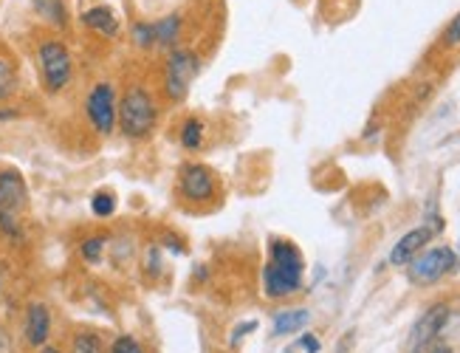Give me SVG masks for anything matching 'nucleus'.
Wrapping results in <instances>:
<instances>
[{"mask_svg":"<svg viewBox=\"0 0 460 353\" xmlns=\"http://www.w3.org/2000/svg\"><path fill=\"white\" fill-rule=\"evenodd\" d=\"M14 68L6 63V60H0V99H6L11 91H14Z\"/></svg>","mask_w":460,"mask_h":353,"instance_id":"a211bd4d","label":"nucleus"},{"mask_svg":"<svg viewBox=\"0 0 460 353\" xmlns=\"http://www.w3.org/2000/svg\"><path fill=\"white\" fill-rule=\"evenodd\" d=\"M254 328H257V322H243V325H237V334L231 337V345H237V342H240L249 331H254Z\"/></svg>","mask_w":460,"mask_h":353,"instance_id":"b1692460","label":"nucleus"},{"mask_svg":"<svg viewBox=\"0 0 460 353\" xmlns=\"http://www.w3.org/2000/svg\"><path fill=\"white\" fill-rule=\"evenodd\" d=\"M74 353H102V342L93 334H79L74 339Z\"/></svg>","mask_w":460,"mask_h":353,"instance_id":"f3484780","label":"nucleus"},{"mask_svg":"<svg viewBox=\"0 0 460 353\" xmlns=\"http://www.w3.org/2000/svg\"><path fill=\"white\" fill-rule=\"evenodd\" d=\"M23 204H26V184H23V178L17 173H11V170L0 173V223L9 232H14L11 215L17 210H23Z\"/></svg>","mask_w":460,"mask_h":353,"instance_id":"423d86ee","label":"nucleus"},{"mask_svg":"<svg viewBox=\"0 0 460 353\" xmlns=\"http://www.w3.org/2000/svg\"><path fill=\"white\" fill-rule=\"evenodd\" d=\"M303 348L308 353H319V339L316 337H303Z\"/></svg>","mask_w":460,"mask_h":353,"instance_id":"393cba45","label":"nucleus"},{"mask_svg":"<svg viewBox=\"0 0 460 353\" xmlns=\"http://www.w3.org/2000/svg\"><path fill=\"white\" fill-rule=\"evenodd\" d=\"M458 257L452 249L446 246H438V249H429L424 252L421 257H412L409 260V280L412 282H435L441 280L444 275H449L455 269Z\"/></svg>","mask_w":460,"mask_h":353,"instance_id":"7ed1b4c3","label":"nucleus"},{"mask_svg":"<svg viewBox=\"0 0 460 353\" xmlns=\"http://www.w3.org/2000/svg\"><path fill=\"white\" fill-rule=\"evenodd\" d=\"M40 353H60V351H57V348H43Z\"/></svg>","mask_w":460,"mask_h":353,"instance_id":"bb28decb","label":"nucleus"},{"mask_svg":"<svg viewBox=\"0 0 460 353\" xmlns=\"http://www.w3.org/2000/svg\"><path fill=\"white\" fill-rule=\"evenodd\" d=\"M310 319V314L303 311V308H294V311H283L277 314L274 319V334L277 337H286V334H294V331H303Z\"/></svg>","mask_w":460,"mask_h":353,"instance_id":"ddd939ff","label":"nucleus"},{"mask_svg":"<svg viewBox=\"0 0 460 353\" xmlns=\"http://www.w3.org/2000/svg\"><path fill=\"white\" fill-rule=\"evenodd\" d=\"M110 353H142V348H139V342L133 337H119L113 342V351Z\"/></svg>","mask_w":460,"mask_h":353,"instance_id":"4be33fe9","label":"nucleus"},{"mask_svg":"<svg viewBox=\"0 0 460 353\" xmlns=\"http://www.w3.org/2000/svg\"><path fill=\"white\" fill-rule=\"evenodd\" d=\"M0 353H11V337L0 328Z\"/></svg>","mask_w":460,"mask_h":353,"instance_id":"a878e982","label":"nucleus"},{"mask_svg":"<svg viewBox=\"0 0 460 353\" xmlns=\"http://www.w3.org/2000/svg\"><path fill=\"white\" fill-rule=\"evenodd\" d=\"M102 249H105V237H90V240L82 243V257L90 260V263H96L99 255H102Z\"/></svg>","mask_w":460,"mask_h":353,"instance_id":"aec40b11","label":"nucleus"},{"mask_svg":"<svg viewBox=\"0 0 460 353\" xmlns=\"http://www.w3.org/2000/svg\"><path fill=\"white\" fill-rule=\"evenodd\" d=\"M195 73H198V57L189 51H175L167 63V93L172 99H184Z\"/></svg>","mask_w":460,"mask_h":353,"instance_id":"39448f33","label":"nucleus"},{"mask_svg":"<svg viewBox=\"0 0 460 353\" xmlns=\"http://www.w3.org/2000/svg\"><path fill=\"white\" fill-rule=\"evenodd\" d=\"M133 34H136V43H139V46H150L155 40V29L153 26H145V23H139V26L133 29Z\"/></svg>","mask_w":460,"mask_h":353,"instance_id":"5701e85b","label":"nucleus"},{"mask_svg":"<svg viewBox=\"0 0 460 353\" xmlns=\"http://www.w3.org/2000/svg\"><path fill=\"white\" fill-rule=\"evenodd\" d=\"M181 193L192 201H207L215 195V181L207 167H187L181 173Z\"/></svg>","mask_w":460,"mask_h":353,"instance_id":"1a4fd4ad","label":"nucleus"},{"mask_svg":"<svg viewBox=\"0 0 460 353\" xmlns=\"http://www.w3.org/2000/svg\"><path fill=\"white\" fill-rule=\"evenodd\" d=\"M119 122L125 136L142 139L153 131L155 125V102L145 88H130L119 105Z\"/></svg>","mask_w":460,"mask_h":353,"instance_id":"f03ea898","label":"nucleus"},{"mask_svg":"<svg viewBox=\"0 0 460 353\" xmlns=\"http://www.w3.org/2000/svg\"><path fill=\"white\" fill-rule=\"evenodd\" d=\"M40 68L46 76L48 91H60L71 79V57L63 43H43L40 46Z\"/></svg>","mask_w":460,"mask_h":353,"instance_id":"20e7f679","label":"nucleus"},{"mask_svg":"<svg viewBox=\"0 0 460 353\" xmlns=\"http://www.w3.org/2000/svg\"><path fill=\"white\" fill-rule=\"evenodd\" d=\"M444 43L446 46H460V14H455V20L446 26V31H444Z\"/></svg>","mask_w":460,"mask_h":353,"instance_id":"412c9836","label":"nucleus"},{"mask_svg":"<svg viewBox=\"0 0 460 353\" xmlns=\"http://www.w3.org/2000/svg\"><path fill=\"white\" fill-rule=\"evenodd\" d=\"M446 319H449V308H446V305H432V308L418 319V325H415V331H412V339H409L412 351L418 353L424 345H429V342L444 331Z\"/></svg>","mask_w":460,"mask_h":353,"instance_id":"6e6552de","label":"nucleus"},{"mask_svg":"<svg viewBox=\"0 0 460 353\" xmlns=\"http://www.w3.org/2000/svg\"><path fill=\"white\" fill-rule=\"evenodd\" d=\"M458 266H460V257H458Z\"/></svg>","mask_w":460,"mask_h":353,"instance_id":"c85d7f7f","label":"nucleus"},{"mask_svg":"<svg viewBox=\"0 0 460 353\" xmlns=\"http://www.w3.org/2000/svg\"><path fill=\"white\" fill-rule=\"evenodd\" d=\"M90 207H93V212H96L99 218H108L110 212L116 210V201H113V195H105V193H99V195H93Z\"/></svg>","mask_w":460,"mask_h":353,"instance_id":"6ab92c4d","label":"nucleus"},{"mask_svg":"<svg viewBox=\"0 0 460 353\" xmlns=\"http://www.w3.org/2000/svg\"><path fill=\"white\" fill-rule=\"evenodd\" d=\"M48 328H51V319H48L46 305H31L26 317V339L31 345H43L48 339Z\"/></svg>","mask_w":460,"mask_h":353,"instance_id":"9b49d317","label":"nucleus"},{"mask_svg":"<svg viewBox=\"0 0 460 353\" xmlns=\"http://www.w3.org/2000/svg\"><path fill=\"white\" fill-rule=\"evenodd\" d=\"M155 40L161 43V46H172V40H175V34H178V17H167V20H161V23H155Z\"/></svg>","mask_w":460,"mask_h":353,"instance_id":"dca6fc26","label":"nucleus"},{"mask_svg":"<svg viewBox=\"0 0 460 353\" xmlns=\"http://www.w3.org/2000/svg\"><path fill=\"white\" fill-rule=\"evenodd\" d=\"M432 353H452L449 348H438V351H432Z\"/></svg>","mask_w":460,"mask_h":353,"instance_id":"cd10ccee","label":"nucleus"},{"mask_svg":"<svg viewBox=\"0 0 460 353\" xmlns=\"http://www.w3.org/2000/svg\"><path fill=\"white\" fill-rule=\"evenodd\" d=\"M435 232L429 229V226H421V229H412V232H407L395 246H392V252H390V263L392 266H407L424 246H427V240L432 237Z\"/></svg>","mask_w":460,"mask_h":353,"instance_id":"9d476101","label":"nucleus"},{"mask_svg":"<svg viewBox=\"0 0 460 353\" xmlns=\"http://www.w3.org/2000/svg\"><path fill=\"white\" fill-rule=\"evenodd\" d=\"M88 116L99 133H110L116 122V99L110 85H96L88 96Z\"/></svg>","mask_w":460,"mask_h":353,"instance_id":"0eeeda50","label":"nucleus"},{"mask_svg":"<svg viewBox=\"0 0 460 353\" xmlns=\"http://www.w3.org/2000/svg\"><path fill=\"white\" fill-rule=\"evenodd\" d=\"M31 3L46 20H51L54 26H66V3L63 0H31Z\"/></svg>","mask_w":460,"mask_h":353,"instance_id":"4468645a","label":"nucleus"},{"mask_svg":"<svg viewBox=\"0 0 460 353\" xmlns=\"http://www.w3.org/2000/svg\"><path fill=\"white\" fill-rule=\"evenodd\" d=\"M266 294L268 297H288L300 288L303 282V255L286 243V240H274L271 243V260L266 266Z\"/></svg>","mask_w":460,"mask_h":353,"instance_id":"f257e3e1","label":"nucleus"},{"mask_svg":"<svg viewBox=\"0 0 460 353\" xmlns=\"http://www.w3.org/2000/svg\"><path fill=\"white\" fill-rule=\"evenodd\" d=\"M82 23H85V26H90L93 31H99V34H108V37H113V34L119 31V23H116L113 11H110V9H105V6L88 9V11L82 14Z\"/></svg>","mask_w":460,"mask_h":353,"instance_id":"f8f14e48","label":"nucleus"},{"mask_svg":"<svg viewBox=\"0 0 460 353\" xmlns=\"http://www.w3.org/2000/svg\"><path fill=\"white\" fill-rule=\"evenodd\" d=\"M181 141H184V147L187 150H198L201 147V141H204V125L201 122H187L184 125V131H181Z\"/></svg>","mask_w":460,"mask_h":353,"instance_id":"2eb2a0df","label":"nucleus"}]
</instances>
